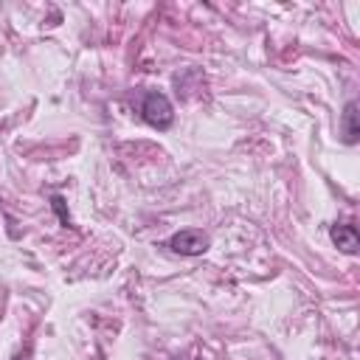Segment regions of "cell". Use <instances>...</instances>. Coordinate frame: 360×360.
<instances>
[{"instance_id":"277c9868","label":"cell","mask_w":360,"mask_h":360,"mask_svg":"<svg viewBox=\"0 0 360 360\" xmlns=\"http://www.w3.org/2000/svg\"><path fill=\"white\" fill-rule=\"evenodd\" d=\"M360 135V127H357V101H349L346 110H343V141L346 143H354Z\"/></svg>"},{"instance_id":"3957f363","label":"cell","mask_w":360,"mask_h":360,"mask_svg":"<svg viewBox=\"0 0 360 360\" xmlns=\"http://www.w3.org/2000/svg\"><path fill=\"white\" fill-rule=\"evenodd\" d=\"M329 236H332V242H335L343 253H354L357 245H360V236H357V228H354V225H332Z\"/></svg>"},{"instance_id":"6da1fadb","label":"cell","mask_w":360,"mask_h":360,"mask_svg":"<svg viewBox=\"0 0 360 360\" xmlns=\"http://www.w3.org/2000/svg\"><path fill=\"white\" fill-rule=\"evenodd\" d=\"M141 112H143V121L152 124V127H158V129H169L172 121H174L172 101L163 93H146V98L141 104Z\"/></svg>"},{"instance_id":"7a4b0ae2","label":"cell","mask_w":360,"mask_h":360,"mask_svg":"<svg viewBox=\"0 0 360 360\" xmlns=\"http://www.w3.org/2000/svg\"><path fill=\"white\" fill-rule=\"evenodd\" d=\"M169 248L174 253H183V256H200V253L208 250V236L197 228H186V231H177L169 239Z\"/></svg>"}]
</instances>
